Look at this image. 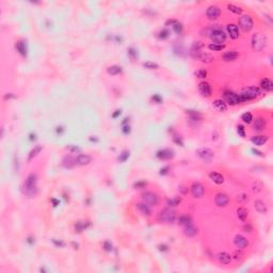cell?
I'll return each mask as SVG.
<instances>
[{"mask_svg":"<svg viewBox=\"0 0 273 273\" xmlns=\"http://www.w3.org/2000/svg\"><path fill=\"white\" fill-rule=\"evenodd\" d=\"M238 53L235 50H232V51H227V53H225L222 56V59L224 60L225 62H230V61H234V60H236L238 58Z\"/></svg>","mask_w":273,"mask_h":273,"instance_id":"obj_22","label":"cell"},{"mask_svg":"<svg viewBox=\"0 0 273 273\" xmlns=\"http://www.w3.org/2000/svg\"><path fill=\"white\" fill-rule=\"evenodd\" d=\"M175 219H176L175 211L172 209H169V208L162 210L159 215V220L165 223H173L174 221H175Z\"/></svg>","mask_w":273,"mask_h":273,"instance_id":"obj_5","label":"cell"},{"mask_svg":"<svg viewBox=\"0 0 273 273\" xmlns=\"http://www.w3.org/2000/svg\"><path fill=\"white\" fill-rule=\"evenodd\" d=\"M208 48L210 49V50H214V51H221L223 50V49L225 48V45L224 44H222V45H220V44H210L209 46H208Z\"/></svg>","mask_w":273,"mask_h":273,"instance_id":"obj_34","label":"cell"},{"mask_svg":"<svg viewBox=\"0 0 273 273\" xmlns=\"http://www.w3.org/2000/svg\"><path fill=\"white\" fill-rule=\"evenodd\" d=\"M42 149H43V147H42L41 145H38V146H35L34 149H32V150H31V152H30L29 156H28V161H31V160H32L33 158H34L35 156L38 155V153H40Z\"/></svg>","mask_w":273,"mask_h":273,"instance_id":"obj_33","label":"cell"},{"mask_svg":"<svg viewBox=\"0 0 273 273\" xmlns=\"http://www.w3.org/2000/svg\"><path fill=\"white\" fill-rule=\"evenodd\" d=\"M234 255H235L236 259H240L241 257H242V253H241V252H235V254H234Z\"/></svg>","mask_w":273,"mask_h":273,"instance_id":"obj_55","label":"cell"},{"mask_svg":"<svg viewBox=\"0 0 273 273\" xmlns=\"http://www.w3.org/2000/svg\"><path fill=\"white\" fill-rule=\"evenodd\" d=\"M217 257H218V259H219V261L221 262V264L227 265V264H230V262L232 261V256H230L228 253H226V252L219 253Z\"/></svg>","mask_w":273,"mask_h":273,"instance_id":"obj_20","label":"cell"},{"mask_svg":"<svg viewBox=\"0 0 273 273\" xmlns=\"http://www.w3.org/2000/svg\"><path fill=\"white\" fill-rule=\"evenodd\" d=\"M174 142H175L176 144L180 145V146H184V143H183V141H181L180 139H178V137H174Z\"/></svg>","mask_w":273,"mask_h":273,"instance_id":"obj_51","label":"cell"},{"mask_svg":"<svg viewBox=\"0 0 273 273\" xmlns=\"http://www.w3.org/2000/svg\"><path fill=\"white\" fill-rule=\"evenodd\" d=\"M36 184H38V176L33 173L30 174L24 184V190L26 195L29 197L34 195L36 191Z\"/></svg>","mask_w":273,"mask_h":273,"instance_id":"obj_1","label":"cell"},{"mask_svg":"<svg viewBox=\"0 0 273 273\" xmlns=\"http://www.w3.org/2000/svg\"><path fill=\"white\" fill-rule=\"evenodd\" d=\"M76 163V159H73L72 157H66L63 161V165L65 168H72Z\"/></svg>","mask_w":273,"mask_h":273,"instance_id":"obj_35","label":"cell"},{"mask_svg":"<svg viewBox=\"0 0 273 273\" xmlns=\"http://www.w3.org/2000/svg\"><path fill=\"white\" fill-rule=\"evenodd\" d=\"M227 9L230 10V12L235 13V14H241V13H242V9L237 7V6H235V4H228Z\"/></svg>","mask_w":273,"mask_h":273,"instance_id":"obj_37","label":"cell"},{"mask_svg":"<svg viewBox=\"0 0 273 273\" xmlns=\"http://www.w3.org/2000/svg\"><path fill=\"white\" fill-rule=\"evenodd\" d=\"M16 49H17L18 53H20L23 57L27 56V46H26L25 42H23V41L17 42V43H16Z\"/></svg>","mask_w":273,"mask_h":273,"instance_id":"obj_27","label":"cell"},{"mask_svg":"<svg viewBox=\"0 0 273 273\" xmlns=\"http://www.w3.org/2000/svg\"><path fill=\"white\" fill-rule=\"evenodd\" d=\"M237 200L240 203H243V202H245L246 200H248V196H246L245 194H239L238 197H237Z\"/></svg>","mask_w":273,"mask_h":273,"instance_id":"obj_48","label":"cell"},{"mask_svg":"<svg viewBox=\"0 0 273 273\" xmlns=\"http://www.w3.org/2000/svg\"><path fill=\"white\" fill-rule=\"evenodd\" d=\"M169 170H170V168H169V166H165V168L161 169L160 174H161V175H165V174L169 172Z\"/></svg>","mask_w":273,"mask_h":273,"instance_id":"obj_52","label":"cell"},{"mask_svg":"<svg viewBox=\"0 0 273 273\" xmlns=\"http://www.w3.org/2000/svg\"><path fill=\"white\" fill-rule=\"evenodd\" d=\"M179 223L185 226L191 224V218L189 217V215H183V217H180V219H179Z\"/></svg>","mask_w":273,"mask_h":273,"instance_id":"obj_39","label":"cell"},{"mask_svg":"<svg viewBox=\"0 0 273 273\" xmlns=\"http://www.w3.org/2000/svg\"><path fill=\"white\" fill-rule=\"evenodd\" d=\"M171 24V26H172V29L174 30V32L177 33V34H180L181 32H183V25L180 24V23L176 22V20H169L168 22V25Z\"/></svg>","mask_w":273,"mask_h":273,"instance_id":"obj_24","label":"cell"},{"mask_svg":"<svg viewBox=\"0 0 273 273\" xmlns=\"http://www.w3.org/2000/svg\"><path fill=\"white\" fill-rule=\"evenodd\" d=\"M214 107L217 109L218 111H220V112H224V111H226V109H227V107H226V104L223 100H221V99L215 100Z\"/></svg>","mask_w":273,"mask_h":273,"instance_id":"obj_29","label":"cell"},{"mask_svg":"<svg viewBox=\"0 0 273 273\" xmlns=\"http://www.w3.org/2000/svg\"><path fill=\"white\" fill-rule=\"evenodd\" d=\"M169 34H170V32H169V30L163 29L162 31H160V33H159V38H162V40H164V38H168Z\"/></svg>","mask_w":273,"mask_h":273,"instance_id":"obj_46","label":"cell"},{"mask_svg":"<svg viewBox=\"0 0 273 273\" xmlns=\"http://www.w3.org/2000/svg\"><path fill=\"white\" fill-rule=\"evenodd\" d=\"M234 243L236 244V246H238V248H240V249H244L249 245L248 239H245L243 236H240V235L236 236L235 239H234Z\"/></svg>","mask_w":273,"mask_h":273,"instance_id":"obj_15","label":"cell"},{"mask_svg":"<svg viewBox=\"0 0 273 273\" xmlns=\"http://www.w3.org/2000/svg\"><path fill=\"white\" fill-rule=\"evenodd\" d=\"M260 94V90L256 87H249V88H245L241 94H239V101L242 103V101H246V100H251V99H254L256 98L257 96Z\"/></svg>","mask_w":273,"mask_h":273,"instance_id":"obj_2","label":"cell"},{"mask_svg":"<svg viewBox=\"0 0 273 273\" xmlns=\"http://www.w3.org/2000/svg\"><path fill=\"white\" fill-rule=\"evenodd\" d=\"M28 242H29V243H32V242H33L32 238H31V237H29V238H28Z\"/></svg>","mask_w":273,"mask_h":273,"instance_id":"obj_61","label":"cell"},{"mask_svg":"<svg viewBox=\"0 0 273 273\" xmlns=\"http://www.w3.org/2000/svg\"><path fill=\"white\" fill-rule=\"evenodd\" d=\"M237 131H238L239 136H240L241 138L245 137V131H244V127L242 126V125H239V126L237 127Z\"/></svg>","mask_w":273,"mask_h":273,"instance_id":"obj_45","label":"cell"},{"mask_svg":"<svg viewBox=\"0 0 273 273\" xmlns=\"http://www.w3.org/2000/svg\"><path fill=\"white\" fill-rule=\"evenodd\" d=\"M119 114H121V110H116L115 112H114V113L112 114V118H113V119H116V118H118V116L119 115Z\"/></svg>","mask_w":273,"mask_h":273,"instance_id":"obj_57","label":"cell"},{"mask_svg":"<svg viewBox=\"0 0 273 273\" xmlns=\"http://www.w3.org/2000/svg\"><path fill=\"white\" fill-rule=\"evenodd\" d=\"M123 132L125 134H128L129 132H130V127L129 126H124V128H123Z\"/></svg>","mask_w":273,"mask_h":273,"instance_id":"obj_54","label":"cell"},{"mask_svg":"<svg viewBox=\"0 0 273 273\" xmlns=\"http://www.w3.org/2000/svg\"><path fill=\"white\" fill-rule=\"evenodd\" d=\"M143 66L147 69H157L158 67H159V65H158L157 63H155V62H150V61L144 62V63H143Z\"/></svg>","mask_w":273,"mask_h":273,"instance_id":"obj_38","label":"cell"},{"mask_svg":"<svg viewBox=\"0 0 273 273\" xmlns=\"http://www.w3.org/2000/svg\"><path fill=\"white\" fill-rule=\"evenodd\" d=\"M196 155L201 158L202 160L206 161V162H210L214 158V152L209 149H200L196 150Z\"/></svg>","mask_w":273,"mask_h":273,"instance_id":"obj_8","label":"cell"},{"mask_svg":"<svg viewBox=\"0 0 273 273\" xmlns=\"http://www.w3.org/2000/svg\"><path fill=\"white\" fill-rule=\"evenodd\" d=\"M159 250L160 251H165V250H168V249H166L165 245H159Z\"/></svg>","mask_w":273,"mask_h":273,"instance_id":"obj_60","label":"cell"},{"mask_svg":"<svg viewBox=\"0 0 273 273\" xmlns=\"http://www.w3.org/2000/svg\"><path fill=\"white\" fill-rule=\"evenodd\" d=\"M225 100L227 104H230V106H236L238 104H240L239 101V96L234 92H225L224 94Z\"/></svg>","mask_w":273,"mask_h":273,"instance_id":"obj_10","label":"cell"},{"mask_svg":"<svg viewBox=\"0 0 273 273\" xmlns=\"http://www.w3.org/2000/svg\"><path fill=\"white\" fill-rule=\"evenodd\" d=\"M252 143H253L254 145H256V146H261V145H264L265 143H266L268 141V137L266 136H255L252 138Z\"/></svg>","mask_w":273,"mask_h":273,"instance_id":"obj_21","label":"cell"},{"mask_svg":"<svg viewBox=\"0 0 273 273\" xmlns=\"http://www.w3.org/2000/svg\"><path fill=\"white\" fill-rule=\"evenodd\" d=\"M129 54H130L132 58H134V57H137V51L134 50V48H130L129 49Z\"/></svg>","mask_w":273,"mask_h":273,"instance_id":"obj_53","label":"cell"},{"mask_svg":"<svg viewBox=\"0 0 273 273\" xmlns=\"http://www.w3.org/2000/svg\"><path fill=\"white\" fill-rule=\"evenodd\" d=\"M209 36L215 44H220V45H222V43H224L226 40V34L224 33V31L220 29V28H215Z\"/></svg>","mask_w":273,"mask_h":273,"instance_id":"obj_4","label":"cell"},{"mask_svg":"<svg viewBox=\"0 0 273 273\" xmlns=\"http://www.w3.org/2000/svg\"><path fill=\"white\" fill-rule=\"evenodd\" d=\"M204 192H205V189H204V187H203L202 184H200V183L192 184L191 193H192V195H193L194 197L200 199V197H202L203 195H204Z\"/></svg>","mask_w":273,"mask_h":273,"instance_id":"obj_9","label":"cell"},{"mask_svg":"<svg viewBox=\"0 0 273 273\" xmlns=\"http://www.w3.org/2000/svg\"><path fill=\"white\" fill-rule=\"evenodd\" d=\"M142 201L149 206H156L158 204V196L153 192H145L142 194Z\"/></svg>","mask_w":273,"mask_h":273,"instance_id":"obj_7","label":"cell"},{"mask_svg":"<svg viewBox=\"0 0 273 273\" xmlns=\"http://www.w3.org/2000/svg\"><path fill=\"white\" fill-rule=\"evenodd\" d=\"M253 25H254L253 19H252V17L249 16V15H243V16H241L240 19H239V26H240V28L244 32L251 31L252 28H253Z\"/></svg>","mask_w":273,"mask_h":273,"instance_id":"obj_6","label":"cell"},{"mask_svg":"<svg viewBox=\"0 0 273 273\" xmlns=\"http://www.w3.org/2000/svg\"><path fill=\"white\" fill-rule=\"evenodd\" d=\"M215 201L217 206L225 207L226 205L228 204V202H230V197H228L227 194H225V193H218L217 195H215Z\"/></svg>","mask_w":273,"mask_h":273,"instance_id":"obj_11","label":"cell"},{"mask_svg":"<svg viewBox=\"0 0 273 273\" xmlns=\"http://www.w3.org/2000/svg\"><path fill=\"white\" fill-rule=\"evenodd\" d=\"M209 177L214 183H215L217 185H221V184H223V181H224V177H223L220 173H217V172H211L209 174Z\"/></svg>","mask_w":273,"mask_h":273,"instance_id":"obj_23","label":"cell"},{"mask_svg":"<svg viewBox=\"0 0 273 273\" xmlns=\"http://www.w3.org/2000/svg\"><path fill=\"white\" fill-rule=\"evenodd\" d=\"M220 14H221V11L217 6L209 7L207 9V12H206V15L209 19H217V18L220 16Z\"/></svg>","mask_w":273,"mask_h":273,"instance_id":"obj_12","label":"cell"},{"mask_svg":"<svg viewBox=\"0 0 273 273\" xmlns=\"http://www.w3.org/2000/svg\"><path fill=\"white\" fill-rule=\"evenodd\" d=\"M243 230H244V232H246V233L249 232V233H250V232H251V230H252V226L250 225V224H249V225H245V226H244V227H243Z\"/></svg>","mask_w":273,"mask_h":273,"instance_id":"obj_56","label":"cell"},{"mask_svg":"<svg viewBox=\"0 0 273 273\" xmlns=\"http://www.w3.org/2000/svg\"><path fill=\"white\" fill-rule=\"evenodd\" d=\"M252 152H253L254 154H255V155H257V156H261V157H262V156H264V155H262V153L258 152V150H256V149H252Z\"/></svg>","mask_w":273,"mask_h":273,"instance_id":"obj_58","label":"cell"},{"mask_svg":"<svg viewBox=\"0 0 273 273\" xmlns=\"http://www.w3.org/2000/svg\"><path fill=\"white\" fill-rule=\"evenodd\" d=\"M92 161V157L89 155H79L78 157L76 158V164L78 165H87Z\"/></svg>","mask_w":273,"mask_h":273,"instance_id":"obj_17","label":"cell"},{"mask_svg":"<svg viewBox=\"0 0 273 273\" xmlns=\"http://www.w3.org/2000/svg\"><path fill=\"white\" fill-rule=\"evenodd\" d=\"M199 91L202 94V96H204V97H209V96L211 95V88L205 81H203L199 84Z\"/></svg>","mask_w":273,"mask_h":273,"instance_id":"obj_13","label":"cell"},{"mask_svg":"<svg viewBox=\"0 0 273 273\" xmlns=\"http://www.w3.org/2000/svg\"><path fill=\"white\" fill-rule=\"evenodd\" d=\"M138 209H139L144 215H147V217L150 215V212H152V211H150L149 206L145 204V203H141V204L138 205Z\"/></svg>","mask_w":273,"mask_h":273,"instance_id":"obj_30","label":"cell"},{"mask_svg":"<svg viewBox=\"0 0 273 273\" xmlns=\"http://www.w3.org/2000/svg\"><path fill=\"white\" fill-rule=\"evenodd\" d=\"M196 77L197 78H201V79H205L207 77V72L205 69H199L196 73H195Z\"/></svg>","mask_w":273,"mask_h":273,"instance_id":"obj_42","label":"cell"},{"mask_svg":"<svg viewBox=\"0 0 273 273\" xmlns=\"http://www.w3.org/2000/svg\"><path fill=\"white\" fill-rule=\"evenodd\" d=\"M260 85L262 89L265 91H268V92H271L273 90V82L270 79H268V78H265V79L261 80Z\"/></svg>","mask_w":273,"mask_h":273,"instance_id":"obj_26","label":"cell"},{"mask_svg":"<svg viewBox=\"0 0 273 273\" xmlns=\"http://www.w3.org/2000/svg\"><path fill=\"white\" fill-rule=\"evenodd\" d=\"M265 127H266V121L262 118H257L254 121L253 129L255 131H262L265 129Z\"/></svg>","mask_w":273,"mask_h":273,"instance_id":"obj_19","label":"cell"},{"mask_svg":"<svg viewBox=\"0 0 273 273\" xmlns=\"http://www.w3.org/2000/svg\"><path fill=\"white\" fill-rule=\"evenodd\" d=\"M237 217L238 219L240 221H245L246 218H248V210L245 209V208H239V209L237 210Z\"/></svg>","mask_w":273,"mask_h":273,"instance_id":"obj_32","label":"cell"},{"mask_svg":"<svg viewBox=\"0 0 273 273\" xmlns=\"http://www.w3.org/2000/svg\"><path fill=\"white\" fill-rule=\"evenodd\" d=\"M227 32L228 34H230V38H233V40H237L239 38L238 26H236L235 24H230L227 26Z\"/></svg>","mask_w":273,"mask_h":273,"instance_id":"obj_16","label":"cell"},{"mask_svg":"<svg viewBox=\"0 0 273 273\" xmlns=\"http://www.w3.org/2000/svg\"><path fill=\"white\" fill-rule=\"evenodd\" d=\"M104 249H105L107 252H111L112 251V244L109 242V241H106V242L104 243Z\"/></svg>","mask_w":273,"mask_h":273,"instance_id":"obj_47","label":"cell"},{"mask_svg":"<svg viewBox=\"0 0 273 273\" xmlns=\"http://www.w3.org/2000/svg\"><path fill=\"white\" fill-rule=\"evenodd\" d=\"M180 197H175V199H173V200H169L168 201V204H169V206H177V205L179 204V203H180Z\"/></svg>","mask_w":273,"mask_h":273,"instance_id":"obj_41","label":"cell"},{"mask_svg":"<svg viewBox=\"0 0 273 273\" xmlns=\"http://www.w3.org/2000/svg\"><path fill=\"white\" fill-rule=\"evenodd\" d=\"M153 99H154V100L156 101V103H158V104L162 103V98H161L158 94H156V95L153 96Z\"/></svg>","mask_w":273,"mask_h":273,"instance_id":"obj_50","label":"cell"},{"mask_svg":"<svg viewBox=\"0 0 273 273\" xmlns=\"http://www.w3.org/2000/svg\"><path fill=\"white\" fill-rule=\"evenodd\" d=\"M197 234V228L194 227L193 225L189 224L186 226V228H185V235L188 236V237H193V236H195Z\"/></svg>","mask_w":273,"mask_h":273,"instance_id":"obj_28","label":"cell"},{"mask_svg":"<svg viewBox=\"0 0 273 273\" xmlns=\"http://www.w3.org/2000/svg\"><path fill=\"white\" fill-rule=\"evenodd\" d=\"M266 46V36L261 33H255L252 38V47L256 51H261Z\"/></svg>","mask_w":273,"mask_h":273,"instance_id":"obj_3","label":"cell"},{"mask_svg":"<svg viewBox=\"0 0 273 273\" xmlns=\"http://www.w3.org/2000/svg\"><path fill=\"white\" fill-rule=\"evenodd\" d=\"M195 58L199 60V61L203 62V63H211V62L215 60V58L211 56V54L206 53H197Z\"/></svg>","mask_w":273,"mask_h":273,"instance_id":"obj_14","label":"cell"},{"mask_svg":"<svg viewBox=\"0 0 273 273\" xmlns=\"http://www.w3.org/2000/svg\"><path fill=\"white\" fill-rule=\"evenodd\" d=\"M157 157L159 158V159H172V158L174 157V153L173 150L171 149H162V150H159V152L157 153Z\"/></svg>","mask_w":273,"mask_h":273,"instance_id":"obj_18","label":"cell"},{"mask_svg":"<svg viewBox=\"0 0 273 273\" xmlns=\"http://www.w3.org/2000/svg\"><path fill=\"white\" fill-rule=\"evenodd\" d=\"M145 185H146L145 181H138V183L134 184V187H136V188H143Z\"/></svg>","mask_w":273,"mask_h":273,"instance_id":"obj_49","label":"cell"},{"mask_svg":"<svg viewBox=\"0 0 273 273\" xmlns=\"http://www.w3.org/2000/svg\"><path fill=\"white\" fill-rule=\"evenodd\" d=\"M241 119H242L245 124H250V123H252V121H253V115H252V113H250V112L243 113L242 116H241Z\"/></svg>","mask_w":273,"mask_h":273,"instance_id":"obj_36","label":"cell"},{"mask_svg":"<svg viewBox=\"0 0 273 273\" xmlns=\"http://www.w3.org/2000/svg\"><path fill=\"white\" fill-rule=\"evenodd\" d=\"M261 189H262V184L259 183V181H255V183L253 184V186H252V190L254 192H259L261 191Z\"/></svg>","mask_w":273,"mask_h":273,"instance_id":"obj_40","label":"cell"},{"mask_svg":"<svg viewBox=\"0 0 273 273\" xmlns=\"http://www.w3.org/2000/svg\"><path fill=\"white\" fill-rule=\"evenodd\" d=\"M53 206L54 207H57L59 205V202L57 201V200H54V199H53Z\"/></svg>","mask_w":273,"mask_h":273,"instance_id":"obj_59","label":"cell"},{"mask_svg":"<svg viewBox=\"0 0 273 273\" xmlns=\"http://www.w3.org/2000/svg\"><path fill=\"white\" fill-rule=\"evenodd\" d=\"M128 157H129V152L124 150V152L121 154V156L119 157V160L121 161V162H124V161H126L127 159H128Z\"/></svg>","mask_w":273,"mask_h":273,"instance_id":"obj_44","label":"cell"},{"mask_svg":"<svg viewBox=\"0 0 273 273\" xmlns=\"http://www.w3.org/2000/svg\"><path fill=\"white\" fill-rule=\"evenodd\" d=\"M107 73L109 75H112V76H115V75H119L122 73V67L119 65H113L110 66L107 68Z\"/></svg>","mask_w":273,"mask_h":273,"instance_id":"obj_31","label":"cell"},{"mask_svg":"<svg viewBox=\"0 0 273 273\" xmlns=\"http://www.w3.org/2000/svg\"><path fill=\"white\" fill-rule=\"evenodd\" d=\"M254 207H255V209L259 212V214H266L267 212L266 205H265V203L260 201V200L255 201V203H254Z\"/></svg>","mask_w":273,"mask_h":273,"instance_id":"obj_25","label":"cell"},{"mask_svg":"<svg viewBox=\"0 0 273 273\" xmlns=\"http://www.w3.org/2000/svg\"><path fill=\"white\" fill-rule=\"evenodd\" d=\"M75 228H76V232H82L84 228H87V224L82 222H78L76 225H75Z\"/></svg>","mask_w":273,"mask_h":273,"instance_id":"obj_43","label":"cell"}]
</instances>
